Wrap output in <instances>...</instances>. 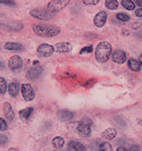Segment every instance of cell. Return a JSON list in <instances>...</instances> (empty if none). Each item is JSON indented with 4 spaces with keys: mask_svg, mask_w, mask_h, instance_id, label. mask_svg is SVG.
Wrapping results in <instances>:
<instances>
[{
    "mask_svg": "<svg viewBox=\"0 0 142 151\" xmlns=\"http://www.w3.org/2000/svg\"><path fill=\"white\" fill-rule=\"evenodd\" d=\"M5 68V65H4V63L2 61H0V69H4Z\"/></svg>",
    "mask_w": 142,
    "mask_h": 151,
    "instance_id": "74e56055",
    "label": "cell"
},
{
    "mask_svg": "<svg viewBox=\"0 0 142 151\" xmlns=\"http://www.w3.org/2000/svg\"><path fill=\"white\" fill-rule=\"evenodd\" d=\"M98 2H99V0H93V1L84 0V1H83V4H85V5H97Z\"/></svg>",
    "mask_w": 142,
    "mask_h": 151,
    "instance_id": "4dcf8cb0",
    "label": "cell"
},
{
    "mask_svg": "<svg viewBox=\"0 0 142 151\" xmlns=\"http://www.w3.org/2000/svg\"><path fill=\"white\" fill-rule=\"evenodd\" d=\"M53 151H57V150H53Z\"/></svg>",
    "mask_w": 142,
    "mask_h": 151,
    "instance_id": "b9f144b4",
    "label": "cell"
},
{
    "mask_svg": "<svg viewBox=\"0 0 142 151\" xmlns=\"http://www.w3.org/2000/svg\"><path fill=\"white\" fill-rule=\"evenodd\" d=\"M106 21H107V14L106 12H99L97 15L94 16V19H93V23L97 27H102L106 24Z\"/></svg>",
    "mask_w": 142,
    "mask_h": 151,
    "instance_id": "30bf717a",
    "label": "cell"
},
{
    "mask_svg": "<svg viewBox=\"0 0 142 151\" xmlns=\"http://www.w3.org/2000/svg\"><path fill=\"white\" fill-rule=\"evenodd\" d=\"M80 123H82V124H85V125H89V126H91V125H92V121H91L90 118H83V119L80 122Z\"/></svg>",
    "mask_w": 142,
    "mask_h": 151,
    "instance_id": "f546056e",
    "label": "cell"
},
{
    "mask_svg": "<svg viewBox=\"0 0 142 151\" xmlns=\"http://www.w3.org/2000/svg\"><path fill=\"white\" fill-rule=\"evenodd\" d=\"M4 48L6 50H12V51H23V49H24L23 45L17 42H7L4 45Z\"/></svg>",
    "mask_w": 142,
    "mask_h": 151,
    "instance_id": "9a60e30c",
    "label": "cell"
},
{
    "mask_svg": "<svg viewBox=\"0 0 142 151\" xmlns=\"http://www.w3.org/2000/svg\"><path fill=\"white\" fill-rule=\"evenodd\" d=\"M117 135V131L114 129V127H109V129H107L105 132H102V134L101 136L106 139V140H108V141H110V140H114L115 137Z\"/></svg>",
    "mask_w": 142,
    "mask_h": 151,
    "instance_id": "4fadbf2b",
    "label": "cell"
},
{
    "mask_svg": "<svg viewBox=\"0 0 142 151\" xmlns=\"http://www.w3.org/2000/svg\"><path fill=\"white\" fill-rule=\"evenodd\" d=\"M139 63H140V65L142 66V53L140 55V57H139Z\"/></svg>",
    "mask_w": 142,
    "mask_h": 151,
    "instance_id": "f35d334b",
    "label": "cell"
},
{
    "mask_svg": "<svg viewBox=\"0 0 142 151\" xmlns=\"http://www.w3.org/2000/svg\"><path fill=\"white\" fill-rule=\"evenodd\" d=\"M42 74V67L41 66H34V67L30 68L26 73V77L29 80H37V77H40Z\"/></svg>",
    "mask_w": 142,
    "mask_h": 151,
    "instance_id": "9c48e42d",
    "label": "cell"
},
{
    "mask_svg": "<svg viewBox=\"0 0 142 151\" xmlns=\"http://www.w3.org/2000/svg\"><path fill=\"white\" fill-rule=\"evenodd\" d=\"M53 50H55V48L53 45H48V43H42L37 48V55L41 57H49L53 55Z\"/></svg>",
    "mask_w": 142,
    "mask_h": 151,
    "instance_id": "8992f818",
    "label": "cell"
},
{
    "mask_svg": "<svg viewBox=\"0 0 142 151\" xmlns=\"http://www.w3.org/2000/svg\"><path fill=\"white\" fill-rule=\"evenodd\" d=\"M68 149L74 151H85V147L79 141H71L68 143Z\"/></svg>",
    "mask_w": 142,
    "mask_h": 151,
    "instance_id": "ac0fdd59",
    "label": "cell"
},
{
    "mask_svg": "<svg viewBox=\"0 0 142 151\" xmlns=\"http://www.w3.org/2000/svg\"><path fill=\"white\" fill-rule=\"evenodd\" d=\"M77 132L82 136H90V134H91V126L80 123L79 127H77Z\"/></svg>",
    "mask_w": 142,
    "mask_h": 151,
    "instance_id": "2e32d148",
    "label": "cell"
},
{
    "mask_svg": "<svg viewBox=\"0 0 142 151\" xmlns=\"http://www.w3.org/2000/svg\"><path fill=\"white\" fill-rule=\"evenodd\" d=\"M7 129V123L4 118H0V131H6Z\"/></svg>",
    "mask_w": 142,
    "mask_h": 151,
    "instance_id": "4316f807",
    "label": "cell"
},
{
    "mask_svg": "<svg viewBox=\"0 0 142 151\" xmlns=\"http://www.w3.org/2000/svg\"><path fill=\"white\" fill-rule=\"evenodd\" d=\"M127 65H128V68L133 72H139L141 69V65H140L139 60H136L134 58H130L127 60Z\"/></svg>",
    "mask_w": 142,
    "mask_h": 151,
    "instance_id": "e0dca14e",
    "label": "cell"
},
{
    "mask_svg": "<svg viewBox=\"0 0 142 151\" xmlns=\"http://www.w3.org/2000/svg\"><path fill=\"white\" fill-rule=\"evenodd\" d=\"M120 4H122V6L125 8V9H127V10H133V9H135L134 2L131 1V0H123Z\"/></svg>",
    "mask_w": 142,
    "mask_h": 151,
    "instance_id": "44dd1931",
    "label": "cell"
},
{
    "mask_svg": "<svg viewBox=\"0 0 142 151\" xmlns=\"http://www.w3.org/2000/svg\"><path fill=\"white\" fill-rule=\"evenodd\" d=\"M8 91H9V94H10L12 97H16V96L18 94V91H19V84H18V82L15 81V82L9 84Z\"/></svg>",
    "mask_w": 142,
    "mask_h": 151,
    "instance_id": "d6986e66",
    "label": "cell"
},
{
    "mask_svg": "<svg viewBox=\"0 0 142 151\" xmlns=\"http://www.w3.org/2000/svg\"><path fill=\"white\" fill-rule=\"evenodd\" d=\"M135 15L138 17H142V8H139V9L135 10Z\"/></svg>",
    "mask_w": 142,
    "mask_h": 151,
    "instance_id": "836d02e7",
    "label": "cell"
},
{
    "mask_svg": "<svg viewBox=\"0 0 142 151\" xmlns=\"http://www.w3.org/2000/svg\"><path fill=\"white\" fill-rule=\"evenodd\" d=\"M8 151H18V150H17V149H15V148H10Z\"/></svg>",
    "mask_w": 142,
    "mask_h": 151,
    "instance_id": "ab89813d",
    "label": "cell"
},
{
    "mask_svg": "<svg viewBox=\"0 0 142 151\" xmlns=\"http://www.w3.org/2000/svg\"><path fill=\"white\" fill-rule=\"evenodd\" d=\"M134 2V5H138L140 8H142V1L141 0H136V1H133Z\"/></svg>",
    "mask_w": 142,
    "mask_h": 151,
    "instance_id": "e575fe53",
    "label": "cell"
},
{
    "mask_svg": "<svg viewBox=\"0 0 142 151\" xmlns=\"http://www.w3.org/2000/svg\"><path fill=\"white\" fill-rule=\"evenodd\" d=\"M92 50H93V49H92V47H91V45H89V47H85V48H83L82 50H81V53H85V52H91V51H92Z\"/></svg>",
    "mask_w": 142,
    "mask_h": 151,
    "instance_id": "f1b7e54d",
    "label": "cell"
},
{
    "mask_svg": "<svg viewBox=\"0 0 142 151\" xmlns=\"http://www.w3.org/2000/svg\"><path fill=\"white\" fill-rule=\"evenodd\" d=\"M8 67L13 72H18L23 67V60L19 56H13L8 61Z\"/></svg>",
    "mask_w": 142,
    "mask_h": 151,
    "instance_id": "5b68a950",
    "label": "cell"
},
{
    "mask_svg": "<svg viewBox=\"0 0 142 151\" xmlns=\"http://www.w3.org/2000/svg\"><path fill=\"white\" fill-rule=\"evenodd\" d=\"M33 32L43 38H50V37H56L60 33V29L55 25H34L33 26Z\"/></svg>",
    "mask_w": 142,
    "mask_h": 151,
    "instance_id": "6da1fadb",
    "label": "cell"
},
{
    "mask_svg": "<svg viewBox=\"0 0 142 151\" xmlns=\"http://www.w3.org/2000/svg\"><path fill=\"white\" fill-rule=\"evenodd\" d=\"M21 92H22L24 100H26V101H32L35 97L34 90H33V88L31 86L30 84H23L21 86Z\"/></svg>",
    "mask_w": 142,
    "mask_h": 151,
    "instance_id": "277c9868",
    "label": "cell"
},
{
    "mask_svg": "<svg viewBox=\"0 0 142 151\" xmlns=\"http://www.w3.org/2000/svg\"><path fill=\"white\" fill-rule=\"evenodd\" d=\"M68 4V1H60V0H56V1H51L48 4V9L51 10L53 13H56L59 12L61 8H64L66 5Z\"/></svg>",
    "mask_w": 142,
    "mask_h": 151,
    "instance_id": "ba28073f",
    "label": "cell"
},
{
    "mask_svg": "<svg viewBox=\"0 0 142 151\" xmlns=\"http://www.w3.org/2000/svg\"><path fill=\"white\" fill-rule=\"evenodd\" d=\"M67 151H69V150H67Z\"/></svg>",
    "mask_w": 142,
    "mask_h": 151,
    "instance_id": "7bdbcfd3",
    "label": "cell"
},
{
    "mask_svg": "<svg viewBox=\"0 0 142 151\" xmlns=\"http://www.w3.org/2000/svg\"><path fill=\"white\" fill-rule=\"evenodd\" d=\"M7 90V82L4 77H0V93L4 94Z\"/></svg>",
    "mask_w": 142,
    "mask_h": 151,
    "instance_id": "cb8c5ba5",
    "label": "cell"
},
{
    "mask_svg": "<svg viewBox=\"0 0 142 151\" xmlns=\"http://www.w3.org/2000/svg\"><path fill=\"white\" fill-rule=\"evenodd\" d=\"M128 151H140V148H139V145L134 144V145H131V148L128 149Z\"/></svg>",
    "mask_w": 142,
    "mask_h": 151,
    "instance_id": "1f68e13d",
    "label": "cell"
},
{
    "mask_svg": "<svg viewBox=\"0 0 142 151\" xmlns=\"http://www.w3.org/2000/svg\"><path fill=\"white\" fill-rule=\"evenodd\" d=\"M33 113V107H29V108H25V109H22L18 115H19V117L22 118V119H29L31 117V115Z\"/></svg>",
    "mask_w": 142,
    "mask_h": 151,
    "instance_id": "ffe728a7",
    "label": "cell"
},
{
    "mask_svg": "<svg viewBox=\"0 0 142 151\" xmlns=\"http://www.w3.org/2000/svg\"><path fill=\"white\" fill-rule=\"evenodd\" d=\"M30 14H31V16H33L34 18L40 19V21H49V19H51L53 17L56 16V13H53V12L49 10L48 8H47V9H40V8H37V9L31 10Z\"/></svg>",
    "mask_w": 142,
    "mask_h": 151,
    "instance_id": "3957f363",
    "label": "cell"
},
{
    "mask_svg": "<svg viewBox=\"0 0 142 151\" xmlns=\"http://www.w3.org/2000/svg\"><path fill=\"white\" fill-rule=\"evenodd\" d=\"M64 143H65V141H64V139L60 137V136H56L53 140V144L56 148H63Z\"/></svg>",
    "mask_w": 142,
    "mask_h": 151,
    "instance_id": "7402d4cb",
    "label": "cell"
},
{
    "mask_svg": "<svg viewBox=\"0 0 142 151\" xmlns=\"http://www.w3.org/2000/svg\"><path fill=\"white\" fill-rule=\"evenodd\" d=\"M57 117L61 122H68L74 118V113L69 111V110H66V109H61V110H59L57 113Z\"/></svg>",
    "mask_w": 142,
    "mask_h": 151,
    "instance_id": "8fae6325",
    "label": "cell"
},
{
    "mask_svg": "<svg viewBox=\"0 0 142 151\" xmlns=\"http://www.w3.org/2000/svg\"><path fill=\"white\" fill-rule=\"evenodd\" d=\"M99 151H112V147L108 142H102L99 147Z\"/></svg>",
    "mask_w": 142,
    "mask_h": 151,
    "instance_id": "d4e9b609",
    "label": "cell"
},
{
    "mask_svg": "<svg viewBox=\"0 0 142 151\" xmlns=\"http://www.w3.org/2000/svg\"><path fill=\"white\" fill-rule=\"evenodd\" d=\"M123 34H125V35H128V31H123Z\"/></svg>",
    "mask_w": 142,
    "mask_h": 151,
    "instance_id": "60d3db41",
    "label": "cell"
},
{
    "mask_svg": "<svg viewBox=\"0 0 142 151\" xmlns=\"http://www.w3.org/2000/svg\"><path fill=\"white\" fill-rule=\"evenodd\" d=\"M55 50L58 52H69L72 50V45L67 42H59L55 45Z\"/></svg>",
    "mask_w": 142,
    "mask_h": 151,
    "instance_id": "7c38bea8",
    "label": "cell"
},
{
    "mask_svg": "<svg viewBox=\"0 0 142 151\" xmlns=\"http://www.w3.org/2000/svg\"><path fill=\"white\" fill-rule=\"evenodd\" d=\"M116 18L118 21H120V22H128L130 21V16L127 15V14H124V13H118L116 15Z\"/></svg>",
    "mask_w": 142,
    "mask_h": 151,
    "instance_id": "484cf974",
    "label": "cell"
},
{
    "mask_svg": "<svg viewBox=\"0 0 142 151\" xmlns=\"http://www.w3.org/2000/svg\"><path fill=\"white\" fill-rule=\"evenodd\" d=\"M105 6L108 8V9L114 10V9H116V8L118 7V2H117L116 0H107L105 2Z\"/></svg>",
    "mask_w": 142,
    "mask_h": 151,
    "instance_id": "603a6c76",
    "label": "cell"
},
{
    "mask_svg": "<svg viewBox=\"0 0 142 151\" xmlns=\"http://www.w3.org/2000/svg\"><path fill=\"white\" fill-rule=\"evenodd\" d=\"M117 151H128L126 148H124V147H118L117 148Z\"/></svg>",
    "mask_w": 142,
    "mask_h": 151,
    "instance_id": "d590c367",
    "label": "cell"
},
{
    "mask_svg": "<svg viewBox=\"0 0 142 151\" xmlns=\"http://www.w3.org/2000/svg\"><path fill=\"white\" fill-rule=\"evenodd\" d=\"M112 59L116 64H124L127 59V55L123 50H115L112 53Z\"/></svg>",
    "mask_w": 142,
    "mask_h": 151,
    "instance_id": "52a82bcc",
    "label": "cell"
},
{
    "mask_svg": "<svg viewBox=\"0 0 142 151\" xmlns=\"http://www.w3.org/2000/svg\"><path fill=\"white\" fill-rule=\"evenodd\" d=\"M8 139L7 136L2 135V134H0V147H2V145H5V144L7 143Z\"/></svg>",
    "mask_w": 142,
    "mask_h": 151,
    "instance_id": "83f0119b",
    "label": "cell"
},
{
    "mask_svg": "<svg viewBox=\"0 0 142 151\" xmlns=\"http://www.w3.org/2000/svg\"><path fill=\"white\" fill-rule=\"evenodd\" d=\"M94 56H96V59L99 63H106V61L109 59V57L112 56V45L108 42H100L96 48V51H94Z\"/></svg>",
    "mask_w": 142,
    "mask_h": 151,
    "instance_id": "7a4b0ae2",
    "label": "cell"
},
{
    "mask_svg": "<svg viewBox=\"0 0 142 151\" xmlns=\"http://www.w3.org/2000/svg\"><path fill=\"white\" fill-rule=\"evenodd\" d=\"M140 25H141V23H135L134 25H133V27H134V29H139L138 26H140Z\"/></svg>",
    "mask_w": 142,
    "mask_h": 151,
    "instance_id": "8d00e7d4",
    "label": "cell"
},
{
    "mask_svg": "<svg viewBox=\"0 0 142 151\" xmlns=\"http://www.w3.org/2000/svg\"><path fill=\"white\" fill-rule=\"evenodd\" d=\"M0 4H2V5H9V6H15V2L14 1H0Z\"/></svg>",
    "mask_w": 142,
    "mask_h": 151,
    "instance_id": "d6a6232c",
    "label": "cell"
},
{
    "mask_svg": "<svg viewBox=\"0 0 142 151\" xmlns=\"http://www.w3.org/2000/svg\"><path fill=\"white\" fill-rule=\"evenodd\" d=\"M4 113L6 115V118H7L8 121H13L14 119V117H15V114H14V110H13V108L10 106V104H8L6 102L5 105H4Z\"/></svg>",
    "mask_w": 142,
    "mask_h": 151,
    "instance_id": "5bb4252c",
    "label": "cell"
}]
</instances>
